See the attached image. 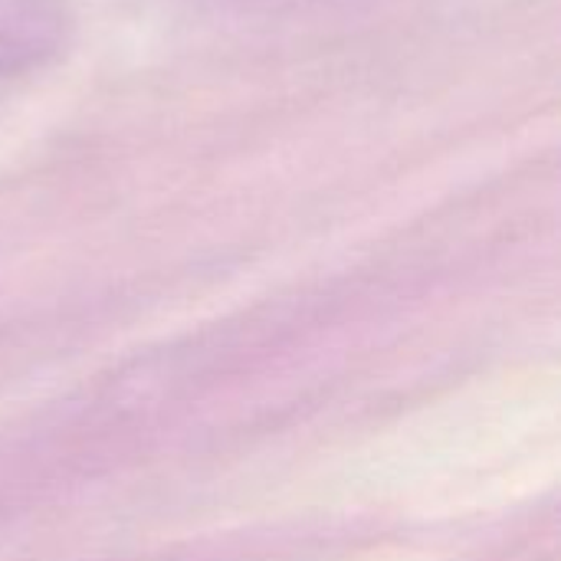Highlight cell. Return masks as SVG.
I'll return each mask as SVG.
<instances>
[{
	"label": "cell",
	"instance_id": "6da1fadb",
	"mask_svg": "<svg viewBox=\"0 0 561 561\" xmlns=\"http://www.w3.org/2000/svg\"><path fill=\"white\" fill-rule=\"evenodd\" d=\"M66 0H0V79L53 62L72 36Z\"/></svg>",
	"mask_w": 561,
	"mask_h": 561
}]
</instances>
